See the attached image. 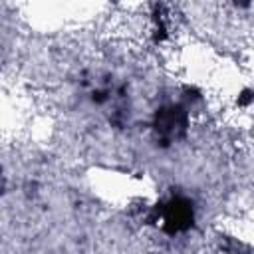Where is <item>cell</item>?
<instances>
[{"mask_svg":"<svg viewBox=\"0 0 254 254\" xmlns=\"http://www.w3.org/2000/svg\"><path fill=\"white\" fill-rule=\"evenodd\" d=\"M155 125H157V131L161 135H167V137H177L179 133L185 131L187 127V115L181 107H165L157 113L155 117Z\"/></svg>","mask_w":254,"mask_h":254,"instance_id":"7a4b0ae2","label":"cell"},{"mask_svg":"<svg viewBox=\"0 0 254 254\" xmlns=\"http://www.w3.org/2000/svg\"><path fill=\"white\" fill-rule=\"evenodd\" d=\"M192 224V204L185 198H173L165 206V230L179 232Z\"/></svg>","mask_w":254,"mask_h":254,"instance_id":"6da1fadb","label":"cell"}]
</instances>
